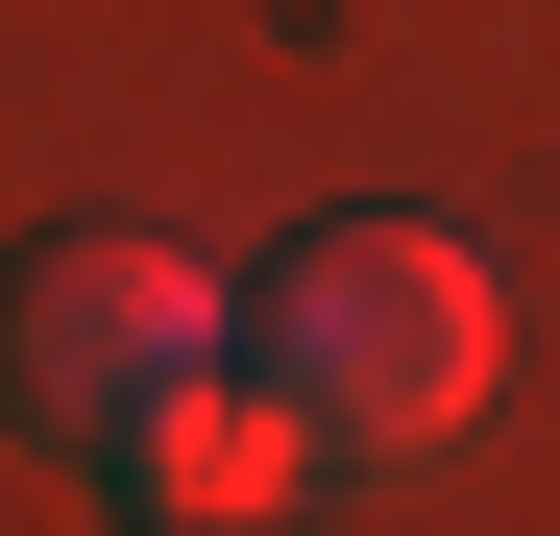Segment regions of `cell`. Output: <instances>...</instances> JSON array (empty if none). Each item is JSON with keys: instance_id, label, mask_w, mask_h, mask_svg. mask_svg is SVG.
<instances>
[{"instance_id": "cell-3", "label": "cell", "mask_w": 560, "mask_h": 536, "mask_svg": "<svg viewBox=\"0 0 560 536\" xmlns=\"http://www.w3.org/2000/svg\"><path fill=\"white\" fill-rule=\"evenodd\" d=\"M73 464H98V512H147V536H268V512H317V488H341V439L220 341V366H171L147 415H98Z\"/></svg>"}, {"instance_id": "cell-1", "label": "cell", "mask_w": 560, "mask_h": 536, "mask_svg": "<svg viewBox=\"0 0 560 536\" xmlns=\"http://www.w3.org/2000/svg\"><path fill=\"white\" fill-rule=\"evenodd\" d=\"M244 366L293 391L341 464H439V439L488 415V366H512V293H488L463 220H317L244 293Z\"/></svg>"}, {"instance_id": "cell-2", "label": "cell", "mask_w": 560, "mask_h": 536, "mask_svg": "<svg viewBox=\"0 0 560 536\" xmlns=\"http://www.w3.org/2000/svg\"><path fill=\"white\" fill-rule=\"evenodd\" d=\"M220 341H244V268H196L171 220H73V244H25V293H0V391L49 439H98L171 366H220Z\"/></svg>"}]
</instances>
